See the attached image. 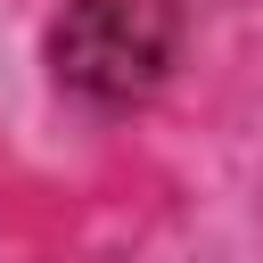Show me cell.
Instances as JSON below:
<instances>
[{"instance_id": "obj_1", "label": "cell", "mask_w": 263, "mask_h": 263, "mask_svg": "<svg viewBox=\"0 0 263 263\" xmlns=\"http://www.w3.org/2000/svg\"><path fill=\"white\" fill-rule=\"evenodd\" d=\"M181 49V0H66L49 25V74L82 107H140Z\"/></svg>"}]
</instances>
